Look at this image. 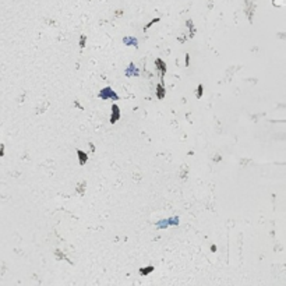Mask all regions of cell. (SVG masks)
<instances>
[{
    "instance_id": "cell-3",
    "label": "cell",
    "mask_w": 286,
    "mask_h": 286,
    "mask_svg": "<svg viewBox=\"0 0 286 286\" xmlns=\"http://www.w3.org/2000/svg\"><path fill=\"white\" fill-rule=\"evenodd\" d=\"M126 74H127V76H137V74H138V70L135 69V67H134L133 64H131L130 67H128V69L126 70Z\"/></svg>"
},
{
    "instance_id": "cell-5",
    "label": "cell",
    "mask_w": 286,
    "mask_h": 286,
    "mask_svg": "<svg viewBox=\"0 0 286 286\" xmlns=\"http://www.w3.org/2000/svg\"><path fill=\"white\" fill-rule=\"evenodd\" d=\"M124 42H126V45H137V41L134 38H126Z\"/></svg>"
},
{
    "instance_id": "cell-6",
    "label": "cell",
    "mask_w": 286,
    "mask_h": 286,
    "mask_svg": "<svg viewBox=\"0 0 286 286\" xmlns=\"http://www.w3.org/2000/svg\"><path fill=\"white\" fill-rule=\"evenodd\" d=\"M78 154H80V158H81V163H84V161H87V156H84V154L81 151H78Z\"/></svg>"
},
{
    "instance_id": "cell-4",
    "label": "cell",
    "mask_w": 286,
    "mask_h": 286,
    "mask_svg": "<svg viewBox=\"0 0 286 286\" xmlns=\"http://www.w3.org/2000/svg\"><path fill=\"white\" fill-rule=\"evenodd\" d=\"M113 116H112V123H114V120H116L117 117L120 116V113H119V111H117V106H113Z\"/></svg>"
},
{
    "instance_id": "cell-1",
    "label": "cell",
    "mask_w": 286,
    "mask_h": 286,
    "mask_svg": "<svg viewBox=\"0 0 286 286\" xmlns=\"http://www.w3.org/2000/svg\"><path fill=\"white\" fill-rule=\"evenodd\" d=\"M99 97L102 98V99H105V98H112V99H117V95L112 91V88H105L104 91H100Z\"/></svg>"
},
{
    "instance_id": "cell-2",
    "label": "cell",
    "mask_w": 286,
    "mask_h": 286,
    "mask_svg": "<svg viewBox=\"0 0 286 286\" xmlns=\"http://www.w3.org/2000/svg\"><path fill=\"white\" fill-rule=\"evenodd\" d=\"M177 218H172V219H166V221H161V223H158V228H166L168 225H177Z\"/></svg>"
}]
</instances>
